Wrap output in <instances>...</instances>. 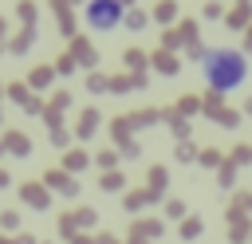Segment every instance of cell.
Instances as JSON below:
<instances>
[{"instance_id":"obj_4","label":"cell","mask_w":252,"mask_h":244,"mask_svg":"<svg viewBox=\"0 0 252 244\" xmlns=\"http://www.w3.org/2000/svg\"><path fill=\"white\" fill-rule=\"evenodd\" d=\"M126 24H130V28H142V24H146V16H142V12H130V16H126Z\"/></svg>"},{"instance_id":"obj_2","label":"cell","mask_w":252,"mask_h":244,"mask_svg":"<svg viewBox=\"0 0 252 244\" xmlns=\"http://www.w3.org/2000/svg\"><path fill=\"white\" fill-rule=\"evenodd\" d=\"M118 20H122V4L118 0H91L87 4V24L94 31H110Z\"/></svg>"},{"instance_id":"obj_3","label":"cell","mask_w":252,"mask_h":244,"mask_svg":"<svg viewBox=\"0 0 252 244\" xmlns=\"http://www.w3.org/2000/svg\"><path fill=\"white\" fill-rule=\"evenodd\" d=\"M228 20H232V24H236V28H240V24H248V4H240V8H236V12H232V16H228Z\"/></svg>"},{"instance_id":"obj_1","label":"cell","mask_w":252,"mask_h":244,"mask_svg":"<svg viewBox=\"0 0 252 244\" xmlns=\"http://www.w3.org/2000/svg\"><path fill=\"white\" fill-rule=\"evenodd\" d=\"M201 71H205V83L213 87V94H228L248 79V59L232 47H213V51H205Z\"/></svg>"},{"instance_id":"obj_5","label":"cell","mask_w":252,"mask_h":244,"mask_svg":"<svg viewBox=\"0 0 252 244\" xmlns=\"http://www.w3.org/2000/svg\"><path fill=\"white\" fill-rule=\"evenodd\" d=\"M244 47H248V51H252V28H248V39H244Z\"/></svg>"}]
</instances>
